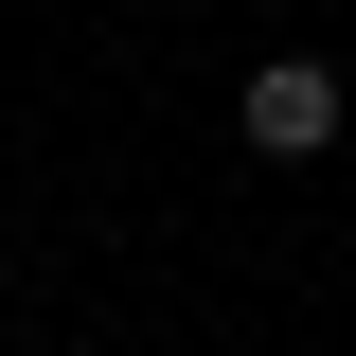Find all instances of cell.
<instances>
[{
  "instance_id": "6da1fadb",
  "label": "cell",
  "mask_w": 356,
  "mask_h": 356,
  "mask_svg": "<svg viewBox=\"0 0 356 356\" xmlns=\"http://www.w3.org/2000/svg\"><path fill=\"white\" fill-rule=\"evenodd\" d=\"M339 125H356V89L321 72V54H267V72L232 89V143H250V161H321Z\"/></svg>"
}]
</instances>
